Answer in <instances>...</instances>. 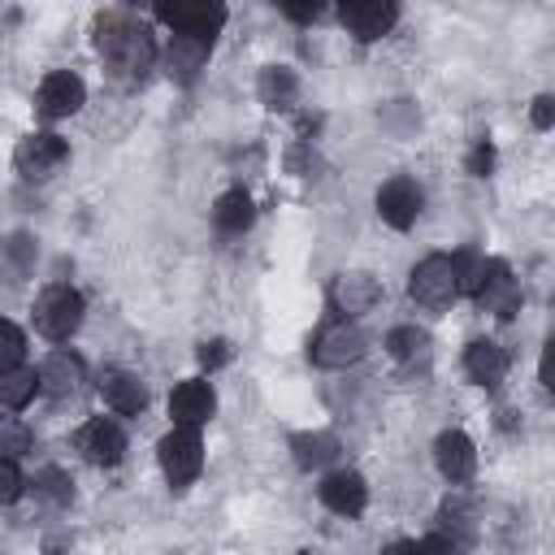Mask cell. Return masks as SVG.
<instances>
[{
  "label": "cell",
  "instance_id": "4",
  "mask_svg": "<svg viewBox=\"0 0 555 555\" xmlns=\"http://www.w3.org/2000/svg\"><path fill=\"white\" fill-rule=\"evenodd\" d=\"M156 17L178 35H195L212 43V35L225 22V0H156Z\"/></svg>",
  "mask_w": 555,
  "mask_h": 555
},
{
  "label": "cell",
  "instance_id": "29",
  "mask_svg": "<svg viewBox=\"0 0 555 555\" xmlns=\"http://www.w3.org/2000/svg\"><path fill=\"white\" fill-rule=\"evenodd\" d=\"M26 451H30V429L22 421H13V416H0V455L17 460Z\"/></svg>",
  "mask_w": 555,
  "mask_h": 555
},
{
  "label": "cell",
  "instance_id": "34",
  "mask_svg": "<svg viewBox=\"0 0 555 555\" xmlns=\"http://www.w3.org/2000/svg\"><path fill=\"white\" fill-rule=\"evenodd\" d=\"M551 121H555V100L551 95H538L533 100V126L538 130H551Z\"/></svg>",
  "mask_w": 555,
  "mask_h": 555
},
{
  "label": "cell",
  "instance_id": "9",
  "mask_svg": "<svg viewBox=\"0 0 555 555\" xmlns=\"http://www.w3.org/2000/svg\"><path fill=\"white\" fill-rule=\"evenodd\" d=\"M338 17L356 39H382L399 17V0H338Z\"/></svg>",
  "mask_w": 555,
  "mask_h": 555
},
{
  "label": "cell",
  "instance_id": "33",
  "mask_svg": "<svg viewBox=\"0 0 555 555\" xmlns=\"http://www.w3.org/2000/svg\"><path fill=\"white\" fill-rule=\"evenodd\" d=\"M278 9H282L286 17H295V22H308V17L321 13V0H278Z\"/></svg>",
  "mask_w": 555,
  "mask_h": 555
},
{
  "label": "cell",
  "instance_id": "21",
  "mask_svg": "<svg viewBox=\"0 0 555 555\" xmlns=\"http://www.w3.org/2000/svg\"><path fill=\"white\" fill-rule=\"evenodd\" d=\"M291 451H295V464L299 468H321V464H330L334 455H338V438L334 434H295L291 438Z\"/></svg>",
  "mask_w": 555,
  "mask_h": 555
},
{
  "label": "cell",
  "instance_id": "31",
  "mask_svg": "<svg viewBox=\"0 0 555 555\" xmlns=\"http://www.w3.org/2000/svg\"><path fill=\"white\" fill-rule=\"evenodd\" d=\"M490 169H494V147L481 139V143L473 147V156H468V173H473V178H486Z\"/></svg>",
  "mask_w": 555,
  "mask_h": 555
},
{
  "label": "cell",
  "instance_id": "6",
  "mask_svg": "<svg viewBox=\"0 0 555 555\" xmlns=\"http://www.w3.org/2000/svg\"><path fill=\"white\" fill-rule=\"evenodd\" d=\"M468 295L477 299V308H486L494 317H516V308H520V286H516V278L503 260H481L477 282H473Z\"/></svg>",
  "mask_w": 555,
  "mask_h": 555
},
{
  "label": "cell",
  "instance_id": "20",
  "mask_svg": "<svg viewBox=\"0 0 555 555\" xmlns=\"http://www.w3.org/2000/svg\"><path fill=\"white\" fill-rule=\"evenodd\" d=\"M208 39H195V35H173V43H169V74L178 78V82H191L199 69H204V61H208Z\"/></svg>",
  "mask_w": 555,
  "mask_h": 555
},
{
  "label": "cell",
  "instance_id": "23",
  "mask_svg": "<svg viewBox=\"0 0 555 555\" xmlns=\"http://www.w3.org/2000/svg\"><path fill=\"white\" fill-rule=\"evenodd\" d=\"M35 390H39V373L35 369H9V373H0V408H26L30 399H35Z\"/></svg>",
  "mask_w": 555,
  "mask_h": 555
},
{
  "label": "cell",
  "instance_id": "8",
  "mask_svg": "<svg viewBox=\"0 0 555 555\" xmlns=\"http://www.w3.org/2000/svg\"><path fill=\"white\" fill-rule=\"evenodd\" d=\"M82 100H87V87H82V78H78V74H69V69H52V74L39 82L35 108H39V117H48V121H61V117L78 113V108H82Z\"/></svg>",
  "mask_w": 555,
  "mask_h": 555
},
{
  "label": "cell",
  "instance_id": "32",
  "mask_svg": "<svg viewBox=\"0 0 555 555\" xmlns=\"http://www.w3.org/2000/svg\"><path fill=\"white\" fill-rule=\"evenodd\" d=\"M225 360H230V343H225V338H212V343L199 347V364H204V369H217V364H225Z\"/></svg>",
  "mask_w": 555,
  "mask_h": 555
},
{
  "label": "cell",
  "instance_id": "10",
  "mask_svg": "<svg viewBox=\"0 0 555 555\" xmlns=\"http://www.w3.org/2000/svg\"><path fill=\"white\" fill-rule=\"evenodd\" d=\"M74 447H78L91 464L113 468V464L121 460V451H126V434H121L117 421H108V416H91V421L74 434Z\"/></svg>",
  "mask_w": 555,
  "mask_h": 555
},
{
  "label": "cell",
  "instance_id": "5",
  "mask_svg": "<svg viewBox=\"0 0 555 555\" xmlns=\"http://www.w3.org/2000/svg\"><path fill=\"white\" fill-rule=\"evenodd\" d=\"M408 291H412V299L425 304V308H447V304L460 295L455 256H425V260L412 269Z\"/></svg>",
  "mask_w": 555,
  "mask_h": 555
},
{
  "label": "cell",
  "instance_id": "13",
  "mask_svg": "<svg viewBox=\"0 0 555 555\" xmlns=\"http://www.w3.org/2000/svg\"><path fill=\"white\" fill-rule=\"evenodd\" d=\"M317 494H321V503H325L334 516H360L364 503H369V486H364V477L351 473V468L330 473V477L317 486Z\"/></svg>",
  "mask_w": 555,
  "mask_h": 555
},
{
  "label": "cell",
  "instance_id": "3",
  "mask_svg": "<svg viewBox=\"0 0 555 555\" xmlns=\"http://www.w3.org/2000/svg\"><path fill=\"white\" fill-rule=\"evenodd\" d=\"M82 295L74 286H48L39 299H35V330L52 343L69 338L78 325H82Z\"/></svg>",
  "mask_w": 555,
  "mask_h": 555
},
{
  "label": "cell",
  "instance_id": "1",
  "mask_svg": "<svg viewBox=\"0 0 555 555\" xmlns=\"http://www.w3.org/2000/svg\"><path fill=\"white\" fill-rule=\"evenodd\" d=\"M95 48L117 74H143L156 61L152 30L134 17H126V13H104L95 22Z\"/></svg>",
  "mask_w": 555,
  "mask_h": 555
},
{
  "label": "cell",
  "instance_id": "26",
  "mask_svg": "<svg viewBox=\"0 0 555 555\" xmlns=\"http://www.w3.org/2000/svg\"><path fill=\"white\" fill-rule=\"evenodd\" d=\"M295 91H299V82H295V74L286 65H273V69L260 74V100L269 108H286L295 100Z\"/></svg>",
  "mask_w": 555,
  "mask_h": 555
},
{
  "label": "cell",
  "instance_id": "27",
  "mask_svg": "<svg viewBox=\"0 0 555 555\" xmlns=\"http://www.w3.org/2000/svg\"><path fill=\"white\" fill-rule=\"evenodd\" d=\"M30 490H35V499H43V503H52V507H65V503L74 499V481H69V473H61V468L35 473V477H30Z\"/></svg>",
  "mask_w": 555,
  "mask_h": 555
},
{
  "label": "cell",
  "instance_id": "17",
  "mask_svg": "<svg viewBox=\"0 0 555 555\" xmlns=\"http://www.w3.org/2000/svg\"><path fill=\"white\" fill-rule=\"evenodd\" d=\"M100 395H104V403H108L113 412H121V416H134V412H143V403H147L143 382H139L134 373H126V369H104V373H100Z\"/></svg>",
  "mask_w": 555,
  "mask_h": 555
},
{
  "label": "cell",
  "instance_id": "19",
  "mask_svg": "<svg viewBox=\"0 0 555 555\" xmlns=\"http://www.w3.org/2000/svg\"><path fill=\"white\" fill-rule=\"evenodd\" d=\"M78 382H82V364H78V356H69V351H52V356L43 360V369H39V390H48V395H56V399L74 395Z\"/></svg>",
  "mask_w": 555,
  "mask_h": 555
},
{
  "label": "cell",
  "instance_id": "30",
  "mask_svg": "<svg viewBox=\"0 0 555 555\" xmlns=\"http://www.w3.org/2000/svg\"><path fill=\"white\" fill-rule=\"evenodd\" d=\"M22 494V473L9 455H0V503H13Z\"/></svg>",
  "mask_w": 555,
  "mask_h": 555
},
{
  "label": "cell",
  "instance_id": "16",
  "mask_svg": "<svg viewBox=\"0 0 555 555\" xmlns=\"http://www.w3.org/2000/svg\"><path fill=\"white\" fill-rule=\"evenodd\" d=\"M330 299H334V308H338L343 317H360V312L377 308L382 286H377V278H369V273H338Z\"/></svg>",
  "mask_w": 555,
  "mask_h": 555
},
{
  "label": "cell",
  "instance_id": "7",
  "mask_svg": "<svg viewBox=\"0 0 555 555\" xmlns=\"http://www.w3.org/2000/svg\"><path fill=\"white\" fill-rule=\"evenodd\" d=\"M308 356H312V364H321V369H347V364H356V360L364 356V334H360L356 325H347V321H334V325H325V330L312 338Z\"/></svg>",
  "mask_w": 555,
  "mask_h": 555
},
{
  "label": "cell",
  "instance_id": "2",
  "mask_svg": "<svg viewBox=\"0 0 555 555\" xmlns=\"http://www.w3.org/2000/svg\"><path fill=\"white\" fill-rule=\"evenodd\" d=\"M156 455H160V473L173 490H186L204 468V447H199V434L191 425H178L173 434H165Z\"/></svg>",
  "mask_w": 555,
  "mask_h": 555
},
{
  "label": "cell",
  "instance_id": "28",
  "mask_svg": "<svg viewBox=\"0 0 555 555\" xmlns=\"http://www.w3.org/2000/svg\"><path fill=\"white\" fill-rule=\"evenodd\" d=\"M26 356V334L13 325V321H0V373L17 369Z\"/></svg>",
  "mask_w": 555,
  "mask_h": 555
},
{
  "label": "cell",
  "instance_id": "14",
  "mask_svg": "<svg viewBox=\"0 0 555 555\" xmlns=\"http://www.w3.org/2000/svg\"><path fill=\"white\" fill-rule=\"evenodd\" d=\"M434 464H438V473H442L447 481H468L473 468H477V447H473V438H468L464 429L438 434V442H434Z\"/></svg>",
  "mask_w": 555,
  "mask_h": 555
},
{
  "label": "cell",
  "instance_id": "24",
  "mask_svg": "<svg viewBox=\"0 0 555 555\" xmlns=\"http://www.w3.org/2000/svg\"><path fill=\"white\" fill-rule=\"evenodd\" d=\"M386 351H390L399 364L425 360V356H429V334L416 330V325H395V330L386 334Z\"/></svg>",
  "mask_w": 555,
  "mask_h": 555
},
{
  "label": "cell",
  "instance_id": "18",
  "mask_svg": "<svg viewBox=\"0 0 555 555\" xmlns=\"http://www.w3.org/2000/svg\"><path fill=\"white\" fill-rule=\"evenodd\" d=\"M464 373H468L477 386H499L503 373H507V351H503L494 338H477V343H468V351H464Z\"/></svg>",
  "mask_w": 555,
  "mask_h": 555
},
{
  "label": "cell",
  "instance_id": "11",
  "mask_svg": "<svg viewBox=\"0 0 555 555\" xmlns=\"http://www.w3.org/2000/svg\"><path fill=\"white\" fill-rule=\"evenodd\" d=\"M65 156H69L65 139H61V134L39 130V134H26V139L17 143L13 165H17V173H22V178H48V173H52V169H56Z\"/></svg>",
  "mask_w": 555,
  "mask_h": 555
},
{
  "label": "cell",
  "instance_id": "12",
  "mask_svg": "<svg viewBox=\"0 0 555 555\" xmlns=\"http://www.w3.org/2000/svg\"><path fill=\"white\" fill-rule=\"evenodd\" d=\"M421 204H425V195H421V186L412 182V178H390L382 191H377V212H382V221L386 225H395V230H408L416 217H421Z\"/></svg>",
  "mask_w": 555,
  "mask_h": 555
},
{
  "label": "cell",
  "instance_id": "15",
  "mask_svg": "<svg viewBox=\"0 0 555 555\" xmlns=\"http://www.w3.org/2000/svg\"><path fill=\"white\" fill-rule=\"evenodd\" d=\"M212 408H217V395H212V386L199 382V377L173 386V395H169V416H173V425H191V429H195V425H204V421L212 416Z\"/></svg>",
  "mask_w": 555,
  "mask_h": 555
},
{
  "label": "cell",
  "instance_id": "22",
  "mask_svg": "<svg viewBox=\"0 0 555 555\" xmlns=\"http://www.w3.org/2000/svg\"><path fill=\"white\" fill-rule=\"evenodd\" d=\"M251 199H247V191H225L221 199H217V208H212V221H217V230H225V234H243L247 225H251Z\"/></svg>",
  "mask_w": 555,
  "mask_h": 555
},
{
  "label": "cell",
  "instance_id": "25",
  "mask_svg": "<svg viewBox=\"0 0 555 555\" xmlns=\"http://www.w3.org/2000/svg\"><path fill=\"white\" fill-rule=\"evenodd\" d=\"M30 264H35V243L26 234H13L9 243H0V273L9 282H22L30 273Z\"/></svg>",
  "mask_w": 555,
  "mask_h": 555
}]
</instances>
